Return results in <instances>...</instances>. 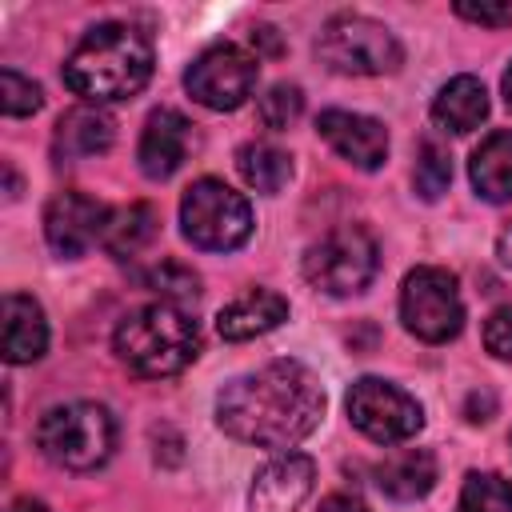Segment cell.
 Returning a JSON list of instances; mask_svg holds the SVG:
<instances>
[{
	"label": "cell",
	"mask_w": 512,
	"mask_h": 512,
	"mask_svg": "<svg viewBox=\"0 0 512 512\" xmlns=\"http://www.w3.org/2000/svg\"><path fill=\"white\" fill-rule=\"evenodd\" d=\"M324 388L300 360H272L228 380L216 396V424L256 448H292L324 416Z\"/></svg>",
	"instance_id": "obj_1"
},
{
	"label": "cell",
	"mask_w": 512,
	"mask_h": 512,
	"mask_svg": "<svg viewBox=\"0 0 512 512\" xmlns=\"http://www.w3.org/2000/svg\"><path fill=\"white\" fill-rule=\"evenodd\" d=\"M152 40L148 32L108 20L84 32V40L64 60V84L88 104L128 100L152 80Z\"/></svg>",
	"instance_id": "obj_2"
},
{
	"label": "cell",
	"mask_w": 512,
	"mask_h": 512,
	"mask_svg": "<svg viewBox=\"0 0 512 512\" xmlns=\"http://www.w3.org/2000/svg\"><path fill=\"white\" fill-rule=\"evenodd\" d=\"M112 348H116V356L128 372H136L144 380H160V376L184 372L196 360L200 328L184 308L156 300V304H144V308L128 312L116 324Z\"/></svg>",
	"instance_id": "obj_3"
},
{
	"label": "cell",
	"mask_w": 512,
	"mask_h": 512,
	"mask_svg": "<svg viewBox=\"0 0 512 512\" xmlns=\"http://www.w3.org/2000/svg\"><path fill=\"white\" fill-rule=\"evenodd\" d=\"M36 444L56 468L92 472V468L108 464V456L116 448V420L104 404H92V400L56 404L40 416Z\"/></svg>",
	"instance_id": "obj_4"
},
{
	"label": "cell",
	"mask_w": 512,
	"mask_h": 512,
	"mask_svg": "<svg viewBox=\"0 0 512 512\" xmlns=\"http://www.w3.org/2000/svg\"><path fill=\"white\" fill-rule=\"evenodd\" d=\"M180 232L200 252H232L252 236V204L216 176H200L180 196Z\"/></svg>",
	"instance_id": "obj_5"
},
{
	"label": "cell",
	"mask_w": 512,
	"mask_h": 512,
	"mask_svg": "<svg viewBox=\"0 0 512 512\" xmlns=\"http://www.w3.org/2000/svg\"><path fill=\"white\" fill-rule=\"evenodd\" d=\"M316 56H320V64H328L340 76H388L400 68L404 48L388 24H380L372 16L344 12L320 28Z\"/></svg>",
	"instance_id": "obj_6"
},
{
	"label": "cell",
	"mask_w": 512,
	"mask_h": 512,
	"mask_svg": "<svg viewBox=\"0 0 512 512\" xmlns=\"http://www.w3.org/2000/svg\"><path fill=\"white\" fill-rule=\"evenodd\" d=\"M380 268L376 236L360 224H340L304 252V280L328 296H356Z\"/></svg>",
	"instance_id": "obj_7"
},
{
	"label": "cell",
	"mask_w": 512,
	"mask_h": 512,
	"mask_svg": "<svg viewBox=\"0 0 512 512\" xmlns=\"http://www.w3.org/2000/svg\"><path fill=\"white\" fill-rule=\"evenodd\" d=\"M400 320L424 344H448L464 328V300L448 268L420 264L400 284Z\"/></svg>",
	"instance_id": "obj_8"
},
{
	"label": "cell",
	"mask_w": 512,
	"mask_h": 512,
	"mask_svg": "<svg viewBox=\"0 0 512 512\" xmlns=\"http://www.w3.org/2000/svg\"><path fill=\"white\" fill-rule=\"evenodd\" d=\"M344 408H348V420L356 424V432H364L376 444H404L424 428L420 400L412 392H404L400 384L380 380V376L352 380Z\"/></svg>",
	"instance_id": "obj_9"
},
{
	"label": "cell",
	"mask_w": 512,
	"mask_h": 512,
	"mask_svg": "<svg viewBox=\"0 0 512 512\" xmlns=\"http://www.w3.org/2000/svg\"><path fill=\"white\" fill-rule=\"evenodd\" d=\"M256 72H260L256 56L244 52L240 44H228V40H224V44L204 48V52L188 64L184 88H188V96H192L196 104H204V108H212V112H236V108L252 96Z\"/></svg>",
	"instance_id": "obj_10"
},
{
	"label": "cell",
	"mask_w": 512,
	"mask_h": 512,
	"mask_svg": "<svg viewBox=\"0 0 512 512\" xmlns=\"http://www.w3.org/2000/svg\"><path fill=\"white\" fill-rule=\"evenodd\" d=\"M108 216H112V212H108L96 196H88V192H76V188L56 192V196L48 200V208H44V240H48V248H52L56 256L76 260V256H84L96 240H104Z\"/></svg>",
	"instance_id": "obj_11"
},
{
	"label": "cell",
	"mask_w": 512,
	"mask_h": 512,
	"mask_svg": "<svg viewBox=\"0 0 512 512\" xmlns=\"http://www.w3.org/2000/svg\"><path fill=\"white\" fill-rule=\"evenodd\" d=\"M316 484V464L304 452H280L272 456L248 492V508L252 512H296Z\"/></svg>",
	"instance_id": "obj_12"
},
{
	"label": "cell",
	"mask_w": 512,
	"mask_h": 512,
	"mask_svg": "<svg viewBox=\"0 0 512 512\" xmlns=\"http://www.w3.org/2000/svg\"><path fill=\"white\" fill-rule=\"evenodd\" d=\"M316 132L332 144V152L364 172L380 168L388 156V128L376 116L364 112H344V108H328L316 120Z\"/></svg>",
	"instance_id": "obj_13"
},
{
	"label": "cell",
	"mask_w": 512,
	"mask_h": 512,
	"mask_svg": "<svg viewBox=\"0 0 512 512\" xmlns=\"http://www.w3.org/2000/svg\"><path fill=\"white\" fill-rule=\"evenodd\" d=\"M188 144H192V124H188L184 112H176V108L148 112L144 132H140V148H136L140 172L148 180H168L184 164Z\"/></svg>",
	"instance_id": "obj_14"
},
{
	"label": "cell",
	"mask_w": 512,
	"mask_h": 512,
	"mask_svg": "<svg viewBox=\"0 0 512 512\" xmlns=\"http://www.w3.org/2000/svg\"><path fill=\"white\" fill-rule=\"evenodd\" d=\"M112 140H116V120L100 104H76V108H68L56 120L52 148H56V160L76 164V160H88V156L108 152Z\"/></svg>",
	"instance_id": "obj_15"
},
{
	"label": "cell",
	"mask_w": 512,
	"mask_h": 512,
	"mask_svg": "<svg viewBox=\"0 0 512 512\" xmlns=\"http://www.w3.org/2000/svg\"><path fill=\"white\" fill-rule=\"evenodd\" d=\"M288 320V300L272 288H248L216 312V332L224 340H256Z\"/></svg>",
	"instance_id": "obj_16"
},
{
	"label": "cell",
	"mask_w": 512,
	"mask_h": 512,
	"mask_svg": "<svg viewBox=\"0 0 512 512\" xmlns=\"http://www.w3.org/2000/svg\"><path fill=\"white\" fill-rule=\"evenodd\" d=\"M0 348L8 364H32L44 356L48 348V320L44 308L24 296V292H8L4 296V324H0Z\"/></svg>",
	"instance_id": "obj_17"
},
{
	"label": "cell",
	"mask_w": 512,
	"mask_h": 512,
	"mask_svg": "<svg viewBox=\"0 0 512 512\" xmlns=\"http://www.w3.org/2000/svg\"><path fill=\"white\" fill-rule=\"evenodd\" d=\"M468 180L476 188L480 200L488 204H504L512 200V132H488L472 160H468Z\"/></svg>",
	"instance_id": "obj_18"
},
{
	"label": "cell",
	"mask_w": 512,
	"mask_h": 512,
	"mask_svg": "<svg viewBox=\"0 0 512 512\" xmlns=\"http://www.w3.org/2000/svg\"><path fill=\"white\" fill-rule=\"evenodd\" d=\"M484 116H488V92H484V84H480L476 76L464 72V76H452L448 84H440V92H436V100H432V120H436V128L464 136V132L480 128Z\"/></svg>",
	"instance_id": "obj_19"
},
{
	"label": "cell",
	"mask_w": 512,
	"mask_h": 512,
	"mask_svg": "<svg viewBox=\"0 0 512 512\" xmlns=\"http://www.w3.org/2000/svg\"><path fill=\"white\" fill-rule=\"evenodd\" d=\"M376 484L392 500H420L436 484V456L428 448H400L376 468Z\"/></svg>",
	"instance_id": "obj_20"
},
{
	"label": "cell",
	"mask_w": 512,
	"mask_h": 512,
	"mask_svg": "<svg viewBox=\"0 0 512 512\" xmlns=\"http://www.w3.org/2000/svg\"><path fill=\"white\" fill-rule=\"evenodd\" d=\"M156 232H160V216H156V208L144 204V200H136V204L116 208V212L108 216V224H104V240H100V244H104L116 260H132V256H140V252L156 240Z\"/></svg>",
	"instance_id": "obj_21"
},
{
	"label": "cell",
	"mask_w": 512,
	"mask_h": 512,
	"mask_svg": "<svg viewBox=\"0 0 512 512\" xmlns=\"http://www.w3.org/2000/svg\"><path fill=\"white\" fill-rule=\"evenodd\" d=\"M236 168H240L248 188L264 192V196H276L288 184V176H292V156L284 148L268 144V140H248L236 152Z\"/></svg>",
	"instance_id": "obj_22"
},
{
	"label": "cell",
	"mask_w": 512,
	"mask_h": 512,
	"mask_svg": "<svg viewBox=\"0 0 512 512\" xmlns=\"http://www.w3.org/2000/svg\"><path fill=\"white\" fill-rule=\"evenodd\" d=\"M140 284H144L148 292H156L164 304H176V308L196 304V296H200V276H196L188 264H180V260H160V264H152V268L140 276Z\"/></svg>",
	"instance_id": "obj_23"
},
{
	"label": "cell",
	"mask_w": 512,
	"mask_h": 512,
	"mask_svg": "<svg viewBox=\"0 0 512 512\" xmlns=\"http://www.w3.org/2000/svg\"><path fill=\"white\" fill-rule=\"evenodd\" d=\"M456 512H512V480L496 472H468Z\"/></svg>",
	"instance_id": "obj_24"
},
{
	"label": "cell",
	"mask_w": 512,
	"mask_h": 512,
	"mask_svg": "<svg viewBox=\"0 0 512 512\" xmlns=\"http://www.w3.org/2000/svg\"><path fill=\"white\" fill-rule=\"evenodd\" d=\"M412 184H416V192L424 196V200H440L444 192H448V184H452V156H448V148L440 144V140H424L420 144V152H416V168H412Z\"/></svg>",
	"instance_id": "obj_25"
},
{
	"label": "cell",
	"mask_w": 512,
	"mask_h": 512,
	"mask_svg": "<svg viewBox=\"0 0 512 512\" xmlns=\"http://www.w3.org/2000/svg\"><path fill=\"white\" fill-rule=\"evenodd\" d=\"M40 104H44V92L36 80H28L16 68L0 72V112L4 116H32V112H40Z\"/></svg>",
	"instance_id": "obj_26"
},
{
	"label": "cell",
	"mask_w": 512,
	"mask_h": 512,
	"mask_svg": "<svg viewBox=\"0 0 512 512\" xmlns=\"http://www.w3.org/2000/svg\"><path fill=\"white\" fill-rule=\"evenodd\" d=\"M300 112H304V92H300L296 84H272V88L260 96V120H264L268 128H276V132L292 128V124L300 120Z\"/></svg>",
	"instance_id": "obj_27"
},
{
	"label": "cell",
	"mask_w": 512,
	"mask_h": 512,
	"mask_svg": "<svg viewBox=\"0 0 512 512\" xmlns=\"http://www.w3.org/2000/svg\"><path fill=\"white\" fill-rule=\"evenodd\" d=\"M484 348H488L496 360H512V304L496 308V312L484 320Z\"/></svg>",
	"instance_id": "obj_28"
},
{
	"label": "cell",
	"mask_w": 512,
	"mask_h": 512,
	"mask_svg": "<svg viewBox=\"0 0 512 512\" xmlns=\"http://www.w3.org/2000/svg\"><path fill=\"white\" fill-rule=\"evenodd\" d=\"M456 16H464L472 24H484V28H508L512 24V4H472V0H460Z\"/></svg>",
	"instance_id": "obj_29"
},
{
	"label": "cell",
	"mask_w": 512,
	"mask_h": 512,
	"mask_svg": "<svg viewBox=\"0 0 512 512\" xmlns=\"http://www.w3.org/2000/svg\"><path fill=\"white\" fill-rule=\"evenodd\" d=\"M316 512H372L360 496H348V492H332V496H324L320 500V508Z\"/></svg>",
	"instance_id": "obj_30"
},
{
	"label": "cell",
	"mask_w": 512,
	"mask_h": 512,
	"mask_svg": "<svg viewBox=\"0 0 512 512\" xmlns=\"http://www.w3.org/2000/svg\"><path fill=\"white\" fill-rule=\"evenodd\" d=\"M496 256H500L504 268H512V224L500 232V240H496Z\"/></svg>",
	"instance_id": "obj_31"
},
{
	"label": "cell",
	"mask_w": 512,
	"mask_h": 512,
	"mask_svg": "<svg viewBox=\"0 0 512 512\" xmlns=\"http://www.w3.org/2000/svg\"><path fill=\"white\" fill-rule=\"evenodd\" d=\"M8 512H52L44 500H32V496H20V500H12L8 504Z\"/></svg>",
	"instance_id": "obj_32"
},
{
	"label": "cell",
	"mask_w": 512,
	"mask_h": 512,
	"mask_svg": "<svg viewBox=\"0 0 512 512\" xmlns=\"http://www.w3.org/2000/svg\"><path fill=\"white\" fill-rule=\"evenodd\" d=\"M500 88H504V104L512 108V64L504 68V80H500Z\"/></svg>",
	"instance_id": "obj_33"
},
{
	"label": "cell",
	"mask_w": 512,
	"mask_h": 512,
	"mask_svg": "<svg viewBox=\"0 0 512 512\" xmlns=\"http://www.w3.org/2000/svg\"><path fill=\"white\" fill-rule=\"evenodd\" d=\"M508 444H512V436H508Z\"/></svg>",
	"instance_id": "obj_34"
}]
</instances>
